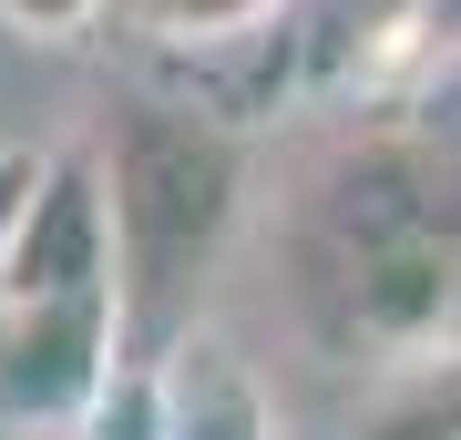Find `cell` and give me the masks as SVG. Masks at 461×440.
<instances>
[{
	"label": "cell",
	"instance_id": "cell-9",
	"mask_svg": "<svg viewBox=\"0 0 461 440\" xmlns=\"http://www.w3.org/2000/svg\"><path fill=\"white\" fill-rule=\"evenodd\" d=\"M103 11H113V0H0V31H21V41H83Z\"/></svg>",
	"mask_w": 461,
	"mask_h": 440
},
{
	"label": "cell",
	"instance_id": "cell-2",
	"mask_svg": "<svg viewBox=\"0 0 461 440\" xmlns=\"http://www.w3.org/2000/svg\"><path fill=\"white\" fill-rule=\"evenodd\" d=\"M103 205H113V297H123V359L144 379L185 328H205V287L226 277L247 226V123L195 93H123L93 133Z\"/></svg>",
	"mask_w": 461,
	"mask_h": 440
},
{
	"label": "cell",
	"instance_id": "cell-5",
	"mask_svg": "<svg viewBox=\"0 0 461 440\" xmlns=\"http://www.w3.org/2000/svg\"><path fill=\"white\" fill-rule=\"evenodd\" d=\"M133 390L154 409V440H277V400L226 328H185Z\"/></svg>",
	"mask_w": 461,
	"mask_h": 440
},
{
	"label": "cell",
	"instance_id": "cell-3",
	"mask_svg": "<svg viewBox=\"0 0 461 440\" xmlns=\"http://www.w3.org/2000/svg\"><path fill=\"white\" fill-rule=\"evenodd\" d=\"M123 379V297H0V440H93Z\"/></svg>",
	"mask_w": 461,
	"mask_h": 440
},
{
	"label": "cell",
	"instance_id": "cell-7",
	"mask_svg": "<svg viewBox=\"0 0 461 440\" xmlns=\"http://www.w3.org/2000/svg\"><path fill=\"white\" fill-rule=\"evenodd\" d=\"M348 440H461V348L441 359H411V369H379Z\"/></svg>",
	"mask_w": 461,
	"mask_h": 440
},
{
	"label": "cell",
	"instance_id": "cell-4",
	"mask_svg": "<svg viewBox=\"0 0 461 440\" xmlns=\"http://www.w3.org/2000/svg\"><path fill=\"white\" fill-rule=\"evenodd\" d=\"M430 62H441V0H297L277 31L287 93L318 103H369Z\"/></svg>",
	"mask_w": 461,
	"mask_h": 440
},
{
	"label": "cell",
	"instance_id": "cell-8",
	"mask_svg": "<svg viewBox=\"0 0 461 440\" xmlns=\"http://www.w3.org/2000/svg\"><path fill=\"white\" fill-rule=\"evenodd\" d=\"M41 175H51V144L0 133V256H11V236H21V215H32V195H41Z\"/></svg>",
	"mask_w": 461,
	"mask_h": 440
},
{
	"label": "cell",
	"instance_id": "cell-10",
	"mask_svg": "<svg viewBox=\"0 0 461 440\" xmlns=\"http://www.w3.org/2000/svg\"><path fill=\"white\" fill-rule=\"evenodd\" d=\"M441 51H461V0H441Z\"/></svg>",
	"mask_w": 461,
	"mask_h": 440
},
{
	"label": "cell",
	"instance_id": "cell-6",
	"mask_svg": "<svg viewBox=\"0 0 461 440\" xmlns=\"http://www.w3.org/2000/svg\"><path fill=\"white\" fill-rule=\"evenodd\" d=\"M297 0H113L123 31H144L154 51H175V62H215V51H257L287 31Z\"/></svg>",
	"mask_w": 461,
	"mask_h": 440
},
{
	"label": "cell",
	"instance_id": "cell-1",
	"mask_svg": "<svg viewBox=\"0 0 461 440\" xmlns=\"http://www.w3.org/2000/svg\"><path fill=\"white\" fill-rule=\"evenodd\" d=\"M339 133L287 184V297L339 369L461 348V93L390 82L339 103Z\"/></svg>",
	"mask_w": 461,
	"mask_h": 440
}]
</instances>
